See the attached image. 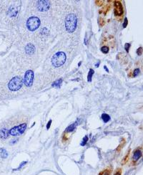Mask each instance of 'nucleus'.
<instances>
[{
	"label": "nucleus",
	"instance_id": "f257e3e1",
	"mask_svg": "<svg viewBox=\"0 0 143 175\" xmlns=\"http://www.w3.org/2000/svg\"><path fill=\"white\" fill-rule=\"evenodd\" d=\"M77 25V17L75 14H69L65 18V28L66 30L72 33L75 32Z\"/></svg>",
	"mask_w": 143,
	"mask_h": 175
},
{
	"label": "nucleus",
	"instance_id": "f03ea898",
	"mask_svg": "<svg viewBox=\"0 0 143 175\" xmlns=\"http://www.w3.org/2000/svg\"><path fill=\"white\" fill-rule=\"evenodd\" d=\"M66 60L67 56L64 52H58L53 55L52 58V64L55 67H59L64 64Z\"/></svg>",
	"mask_w": 143,
	"mask_h": 175
},
{
	"label": "nucleus",
	"instance_id": "7ed1b4c3",
	"mask_svg": "<svg viewBox=\"0 0 143 175\" xmlns=\"http://www.w3.org/2000/svg\"><path fill=\"white\" fill-rule=\"evenodd\" d=\"M27 129V123H23L19 125L12 127L10 129H8V132L9 136H18L25 133Z\"/></svg>",
	"mask_w": 143,
	"mask_h": 175
},
{
	"label": "nucleus",
	"instance_id": "20e7f679",
	"mask_svg": "<svg viewBox=\"0 0 143 175\" xmlns=\"http://www.w3.org/2000/svg\"><path fill=\"white\" fill-rule=\"evenodd\" d=\"M23 84V80L20 77H14L13 78L9 83L8 88L12 91H17L20 89Z\"/></svg>",
	"mask_w": 143,
	"mask_h": 175
},
{
	"label": "nucleus",
	"instance_id": "39448f33",
	"mask_svg": "<svg viewBox=\"0 0 143 175\" xmlns=\"http://www.w3.org/2000/svg\"><path fill=\"white\" fill-rule=\"evenodd\" d=\"M40 25V20L37 17H31L27 21V27L29 31H35Z\"/></svg>",
	"mask_w": 143,
	"mask_h": 175
},
{
	"label": "nucleus",
	"instance_id": "423d86ee",
	"mask_svg": "<svg viewBox=\"0 0 143 175\" xmlns=\"http://www.w3.org/2000/svg\"><path fill=\"white\" fill-rule=\"evenodd\" d=\"M34 81V72L31 70H29L26 72L24 78V83L27 87H31L33 84Z\"/></svg>",
	"mask_w": 143,
	"mask_h": 175
},
{
	"label": "nucleus",
	"instance_id": "0eeeda50",
	"mask_svg": "<svg viewBox=\"0 0 143 175\" xmlns=\"http://www.w3.org/2000/svg\"><path fill=\"white\" fill-rule=\"evenodd\" d=\"M114 12L116 16H120V15L123 14L124 9H123V7H122L121 1H115L114 3Z\"/></svg>",
	"mask_w": 143,
	"mask_h": 175
},
{
	"label": "nucleus",
	"instance_id": "6e6552de",
	"mask_svg": "<svg viewBox=\"0 0 143 175\" xmlns=\"http://www.w3.org/2000/svg\"><path fill=\"white\" fill-rule=\"evenodd\" d=\"M37 8L41 12H44L49 9L50 3L47 1H38L37 4Z\"/></svg>",
	"mask_w": 143,
	"mask_h": 175
},
{
	"label": "nucleus",
	"instance_id": "1a4fd4ad",
	"mask_svg": "<svg viewBox=\"0 0 143 175\" xmlns=\"http://www.w3.org/2000/svg\"><path fill=\"white\" fill-rule=\"evenodd\" d=\"M34 51H35V47L31 43L28 44L25 47V52L27 55H32L34 53Z\"/></svg>",
	"mask_w": 143,
	"mask_h": 175
},
{
	"label": "nucleus",
	"instance_id": "9d476101",
	"mask_svg": "<svg viewBox=\"0 0 143 175\" xmlns=\"http://www.w3.org/2000/svg\"><path fill=\"white\" fill-rule=\"evenodd\" d=\"M142 151H141V150L140 149H137L135 152H134V154H133V156H132V159H133V161L135 162H137V161H138L140 159V157L142 156Z\"/></svg>",
	"mask_w": 143,
	"mask_h": 175
},
{
	"label": "nucleus",
	"instance_id": "9b49d317",
	"mask_svg": "<svg viewBox=\"0 0 143 175\" xmlns=\"http://www.w3.org/2000/svg\"><path fill=\"white\" fill-rule=\"evenodd\" d=\"M77 125V122H75V123H74L69 125V126L66 128L65 132H66V133H70V132L73 131L76 128Z\"/></svg>",
	"mask_w": 143,
	"mask_h": 175
},
{
	"label": "nucleus",
	"instance_id": "f8f14e48",
	"mask_svg": "<svg viewBox=\"0 0 143 175\" xmlns=\"http://www.w3.org/2000/svg\"><path fill=\"white\" fill-rule=\"evenodd\" d=\"M94 73V70H92V69H89V73H88V75H87V81H88V82H91V81H92V78Z\"/></svg>",
	"mask_w": 143,
	"mask_h": 175
},
{
	"label": "nucleus",
	"instance_id": "ddd939ff",
	"mask_svg": "<svg viewBox=\"0 0 143 175\" xmlns=\"http://www.w3.org/2000/svg\"><path fill=\"white\" fill-rule=\"evenodd\" d=\"M102 119L103 120V121H104L105 123H107L108 121H110L111 118H110V116L108 114H103L102 115Z\"/></svg>",
	"mask_w": 143,
	"mask_h": 175
},
{
	"label": "nucleus",
	"instance_id": "4468645a",
	"mask_svg": "<svg viewBox=\"0 0 143 175\" xmlns=\"http://www.w3.org/2000/svg\"><path fill=\"white\" fill-rule=\"evenodd\" d=\"M0 154H1V156L4 159H6L8 156V153L4 148H0Z\"/></svg>",
	"mask_w": 143,
	"mask_h": 175
},
{
	"label": "nucleus",
	"instance_id": "2eb2a0df",
	"mask_svg": "<svg viewBox=\"0 0 143 175\" xmlns=\"http://www.w3.org/2000/svg\"><path fill=\"white\" fill-rule=\"evenodd\" d=\"M62 79H59V80H57L56 81H55L53 83H52V87H57V88H60L61 86V84H62Z\"/></svg>",
	"mask_w": 143,
	"mask_h": 175
},
{
	"label": "nucleus",
	"instance_id": "dca6fc26",
	"mask_svg": "<svg viewBox=\"0 0 143 175\" xmlns=\"http://www.w3.org/2000/svg\"><path fill=\"white\" fill-rule=\"evenodd\" d=\"M111 169H106L103 171L100 172L98 175H111Z\"/></svg>",
	"mask_w": 143,
	"mask_h": 175
},
{
	"label": "nucleus",
	"instance_id": "f3484780",
	"mask_svg": "<svg viewBox=\"0 0 143 175\" xmlns=\"http://www.w3.org/2000/svg\"><path fill=\"white\" fill-rule=\"evenodd\" d=\"M101 51H102V53H104V54H107V53H108V52H109V47H107V46H103V47H102V48H101Z\"/></svg>",
	"mask_w": 143,
	"mask_h": 175
},
{
	"label": "nucleus",
	"instance_id": "a211bd4d",
	"mask_svg": "<svg viewBox=\"0 0 143 175\" xmlns=\"http://www.w3.org/2000/svg\"><path fill=\"white\" fill-rule=\"evenodd\" d=\"M89 140V139H88V136H85L84 138H83V139H82V143H81V146H85L86 144L87 143V141Z\"/></svg>",
	"mask_w": 143,
	"mask_h": 175
},
{
	"label": "nucleus",
	"instance_id": "6ab92c4d",
	"mask_svg": "<svg viewBox=\"0 0 143 175\" xmlns=\"http://www.w3.org/2000/svg\"><path fill=\"white\" fill-rule=\"evenodd\" d=\"M140 70L139 68H136V69H135V70H134V72H133V76H134V77H137V76L140 74Z\"/></svg>",
	"mask_w": 143,
	"mask_h": 175
},
{
	"label": "nucleus",
	"instance_id": "aec40b11",
	"mask_svg": "<svg viewBox=\"0 0 143 175\" xmlns=\"http://www.w3.org/2000/svg\"><path fill=\"white\" fill-rule=\"evenodd\" d=\"M137 55H139V56H140V55H142V54H143V48L142 47H140L137 50Z\"/></svg>",
	"mask_w": 143,
	"mask_h": 175
},
{
	"label": "nucleus",
	"instance_id": "412c9836",
	"mask_svg": "<svg viewBox=\"0 0 143 175\" xmlns=\"http://www.w3.org/2000/svg\"><path fill=\"white\" fill-rule=\"evenodd\" d=\"M130 46H131L130 43H126V44L124 45V49H125V50H126L127 53H129V50H130Z\"/></svg>",
	"mask_w": 143,
	"mask_h": 175
},
{
	"label": "nucleus",
	"instance_id": "4be33fe9",
	"mask_svg": "<svg viewBox=\"0 0 143 175\" xmlns=\"http://www.w3.org/2000/svg\"><path fill=\"white\" fill-rule=\"evenodd\" d=\"M127 25H128V20H127V18L125 17L124 20V22H123V28H126Z\"/></svg>",
	"mask_w": 143,
	"mask_h": 175
},
{
	"label": "nucleus",
	"instance_id": "5701e85b",
	"mask_svg": "<svg viewBox=\"0 0 143 175\" xmlns=\"http://www.w3.org/2000/svg\"><path fill=\"white\" fill-rule=\"evenodd\" d=\"M129 155H130V152L125 156V157H124V160H122V164H124V163H126L127 162V159H128V157H129Z\"/></svg>",
	"mask_w": 143,
	"mask_h": 175
},
{
	"label": "nucleus",
	"instance_id": "b1692460",
	"mask_svg": "<svg viewBox=\"0 0 143 175\" xmlns=\"http://www.w3.org/2000/svg\"><path fill=\"white\" fill-rule=\"evenodd\" d=\"M114 175H122V169H118L115 172V173H114Z\"/></svg>",
	"mask_w": 143,
	"mask_h": 175
},
{
	"label": "nucleus",
	"instance_id": "393cba45",
	"mask_svg": "<svg viewBox=\"0 0 143 175\" xmlns=\"http://www.w3.org/2000/svg\"><path fill=\"white\" fill-rule=\"evenodd\" d=\"M99 25H100V26H101V27H102V26H103V25H105V20H104L103 19H101V18H100V19H99Z\"/></svg>",
	"mask_w": 143,
	"mask_h": 175
},
{
	"label": "nucleus",
	"instance_id": "a878e982",
	"mask_svg": "<svg viewBox=\"0 0 143 175\" xmlns=\"http://www.w3.org/2000/svg\"><path fill=\"white\" fill-rule=\"evenodd\" d=\"M27 162H23L22 164H21V165H19V167H18V169H20L21 168H22L25 165H26V164H27Z\"/></svg>",
	"mask_w": 143,
	"mask_h": 175
},
{
	"label": "nucleus",
	"instance_id": "bb28decb",
	"mask_svg": "<svg viewBox=\"0 0 143 175\" xmlns=\"http://www.w3.org/2000/svg\"><path fill=\"white\" fill-rule=\"evenodd\" d=\"M95 2H96V4L98 5V6H101V5H102V4H103V1H95Z\"/></svg>",
	"mask_w": 143,
	"mask_h": 175
},
{
	"label": "nucleus",
	"instance_id": "cd10ccee",
	"mask_svg": "<svg viewBox=\"0 0 143 175\" xmlns=\"http://www.w3.org/2000/svg\"><path fill=\"white\" fill-rule=\"evenodd\" d=\"M52 120H50V121L47 123V129H49L50 128V126H51V123H52Z\"/></svg>",
	"mask_w": 143,
	"mask_h": 175
},
{
	"label": "nucleus",
	"instance_id": "c85d7f7f",
	"mask_svg": "<svg viewBox=\"0 0 143 175\" xmlns=\"http://www.w3.org/2000/svg\"><path fill=\"white\" fill-rule=\"evenodd\" d=\"M104 69H105V70L107 72H109V70H108V68L107 67V66H106V65H105V66H104Z\"/></svg>",
	"mask_w": 143,
	"mask_h": 175
},
{
	"label": "nucleus",
	"instance_id": "c756f323",
	"mask_svg": "<svg viewBox=\"0 0 143 175\" xmlns=\"http://www.w3.org/2000/svg\"><path fill=\"white\" fill-rule=\"evenodd\" d=\"M99 64H100V61H99L96 65H95V66H96V67H99Z\"/></svg>",
	"mask_w": 143,
	"mask_h": 175
},
{
	"label": "nucleus",
	"instance_id": "7c9ffc66",
	"mask_svg": "<svg viewBox=\"0 0 143 175\" xmlns=\"http://www.w3.org/2000/svg\"><path fill=\"white\" fill-rule=\"evenodd\" d=\"M81 64H82V62H79V64H78V65H79V66H80V65H81Z\"/></svg>",
	"mask_w": 143,
	"mask_h": 175
}]
</instances>
